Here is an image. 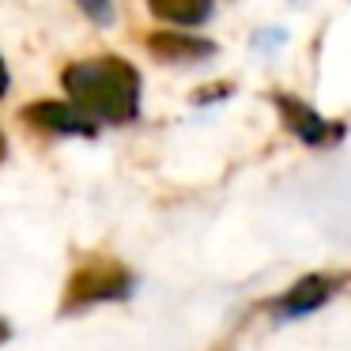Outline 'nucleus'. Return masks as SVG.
<instances>
[{
	"instance_id": "nucleus-1",
	"label": "nucleus",
	"mask_w": 351,
	"mask_h": 351,
	"mask_svg": "<svg viewBox=\"0 0 351 351\" xmlns=\"http://www.w3.org/2000/svg\"><path fill=\"white\" fill-rule=\"evenodd\" d=\"M64 91L72 95V106L87 117L125 125L140 114V76L121 57H91L64 72Z\"/></svg>"
},
{
	"instance_id": "nucleus-2",
	"label": "nucleus",
	"mask_w": 351,
	"mask_h": 351,
	"mask_svg": "<svg viewBox=\"0 0 351 351\" xmlns=\"http://www.w3.org/2000/svg\"><path fill=\"white\" fill-rule=\"evenodd\" d=\"M132 291V280L121 265L114 261H91L84 265L69 283V310L76 306H91V302H110V298H121Z\"/></svg>"
},
{
	"instance_id": "nucleus-3",
	"label": "nucleus",
	"mask_w": 351,
	"mask_h": 351,
	"mask_svg": "<svg viewBox=\"0 0 351 351\" xmlns=\"http://www.w3.org/2000/svg\"><path fill=\"white\" fill-rule=\"evenodd\" d=\"M23 121L38 125V129L53 132V136H95V121L72 102H34L23 110Z\"/></svg>"
},
{
	"instance_id": "nucleus-4",
	"label": "nucleus",
	"mask_w": 351,
	"mask_h": 351,
	"mask_svg": "<svg viewBox=\"0 0 351 351\" xmlns=\"http://www.w3.org/2000/svg\"><path fill=\"white\" fill-rule=\"evenodd\" d=\"M332 291H336L332 280H325V276H306V280L291 283V287L276 298V313H280L283 321L306 317V313H313L317 306H325Z\"/></svg>"
},
{
	"instance_id": "nucleus-5",
	"label": "nucleus",
	"mask_w": 351,
	"mask_h": 351,
	"mask_svg": "<svg viewBox=\"0 0 351 351\" xmlns=\"http://www.w3.org/2000/svg\"><path fill=\"white\" fill-rule=\"evenodd\" d=\"M276 106H280L283 121H287V129L295 132L298 140H306V144H328V140L340 136V125H328L321 114H313L306 102L298 99H287V95H276Z\"/></svg>"
},
{
	"instance_id": "nucleus-6",
	"label": "nucleus",
	"mask_w": 351,
	"mask_h": 351,
	"mask_svg": "<svg viewBox=\"0 0 351 351\" xmlns=\"http://www.w3.org/2000/svg\"><path fill=\"white\" fill-rule=\"evenodd\" d=\"M147 49H152L159 61H182V64L204 61V57L215 53L212 42H204V38H182V34H152V38H147Z\"/></svg>"
},
{
	"instance_id": "nucleus-7",
	"label": "nucleus",
	"mask_w": 351,
	"mask_h": 351,
	"mask_svg": "<svg viewBox=\"0 0 351 351\" xmlns=\"http://www.w3.org/2000/svg\"><path fill=\"white\" fill-rule=\"evenodd\" d=\"M147 8L174 27H200L212 16V0H147Z\"/></svg>"
},
{
	"instance_id": "nucleus-8",
	"label": "nucleus",
	"mask_w": 351,
	"mask_h": 351,
	"mask_svg": "<svg viewBox=\"0 0 351 351\" xmlns=\"http://www.w3.org/2000/svg\"><path fill=\"white\" fill-rule=\"evenodd\" d=\"M76 4L95 19V23H110V19H114V0H76Z\"/></svg>"
},
{
	"instance_id": "nucleus-9",
	"label": "nucleus",
	"mask_w": 351,
	"mask_h": 351,
	"mask_svg": "<svg viewBox=\"0 0 351 351\" xmlns=\"http://www.w3.org/2000/svg\"><path fill=\"white\" fill-rule=\"evenodd\" d=\"M8 91V64H4V57H0V95Z\"/></svg>"
},
{
	"instance_id": "nucleus-10",
	"label": "nucleus",
	"mask_w": 351,
	"mask_h": 351,
	"mask_svg": "<svg viewBox=\"0 0 351 351\" xmlns=\"http://www.w3.org/2000/svg\"><path fill=\"white\" fill-rule=\"evenodd\" d=\"M4 152H8V144H4V132H0V159H4Z\"/></svg>"
}]
</instances>
